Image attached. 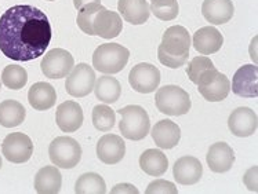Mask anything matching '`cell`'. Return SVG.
Returning <instances> with one entry per match:
<instances>
[{
    "instance_id": "cell-3",
    "label": "cell",
    "mask_w": 258,
    "mask_h": 194,
    "mask_svg": "<svg viewBox=\"0 0 258 194\" xmlns=\"http://www.w3.org/2000/svg\"><path fill=\"white\" fill-rule=\"evenodd\" d=\"M130 51L117 43H105L95 48L93 54V66L105 74L121 72L128 62Z\"/></svg>"
},
{
    "instance_id": "cell-26",
    "label": "cell",
    "mask_w": 258,
    "mask_h": 194,
    "mask_svg": "<svg viewBox=\"0 0 258 194\" xmlns=\"http://www.w3.org/2000/svg\"><path fill=\"white\" fill-rule=\"evenodd\" d=\"M27 111L18 101L7 100L0 104V126L13 128L22 124L25 120Z\"/></svg>"
},
{
    "instance_id": "cell-15",
    "label": "cell",
    "mask_w": 258,
    "mask_h": 194,
    "mask_svg": "<svg viewBox=\"0 0 258 194\" xmlns=\"http://www.w3.org/2000/svg\"><path fill=\"white\" fill-rule=\"evenodd\" d=\"M55 121L62 132H75L83 124L82 106L75 101H67L57 108Z\"/></svg>"
},
{
    "instance_id": "cell-38",
    "label": "cell",
    "mask_w": 258,
    "mask_h": 194,
    "mask_svg": "<svg viewBox=\"0 0 258 194\" xmlns=\"http://www.w3.org/2000/svg\"><path fill=\"white\" fill-rule=\"evenodd\" d=\"M0 168H2V157H0Z\"/></svg>"
},
{
    "instance_id": "cell-25",
    "label": "cell",
    "mask_w": 258,
    "mask_h": 194,
    "mask_svg": "<svg viewBox=\"0 0 258 194\" xmlns=\"http://www.w3.org/2000/svg\"><path fill=\"white\" fill-rule=\"evenodd\" d=\"M140 167L149 176H162L169 168V158L162 150L148 149L140 156Z\"/></svg>"
},
{
    "instance_id": "cell-39",
    "label": "cell",
    "mask_w": 258,
    "mask_h": 194,
    "mask_svg": "<svg viewBox=\"0 0 258 194\" xmlns=\"http://www.w3.org/2000/svg\"><path fill=\"white\" fill-rule=\"evenodd\" d=\"M48 2H54V0H48Z\"/></svg>"
},
{
    "instance_id": "cell-2",
    "label": "cell",
    "mask_w": 258,
    "mask_h": 194,
    "mask_svg": "<svg viewBox=\"0 0 258 194\" xmlns=\"http://www.w3.org/2000/svg\"><path fill=\"white\" fill-rule=\"evenodd\" d=\"M190 36L188 31L181 25H174L166 29L162 43L158 48L160 63L171 69L184 66L189 57Z\"/></svg>"
},
{
    "instance_id": "cell-34",
    "label": "cell",
    "mask_w": 258,
    "mask_h": 194,
    "mask_svg": "<svg viewBox=\"0 0 258 194\" xmlns=\"http://www.w3.org/2000/svg\"><path fill=\"white\" fill-rule=\"evenodd\" d=\"M147 194H178V189L175 187V184L164 179H156L148 184Z\"/></svg>"
},
{
    "instance_id": "cell-10",
    "label": "cell",
    "mask_w": 258,
    "mask_h": 194,
    "mask_svg": "<svg viewBox=\"0 0 258 194\" xmlns=\"http://www.w3.org/2000/svg\"><path fill=\"white\" fill-rule=\"evenodd\" d=\"M2 152L10 163L22 164L29 161L33 154V143L31 138L22 132H13L5 138L2 143Z\"/></svg>"
},
{
    "instance_id": "cell-28",
    "label": "cell",
    "mask_w": 258,
    "mask_h": 194,
    "mask_svg": "<svg viewBox=\"0 0 258 194\" xmlns=\"http://www.w3.org/2000/svg\"><path fill=\"white\" fill-rule=\"evenodd\" d=\"M76 194H105L106 184L105 180L98 173L89 172L83 173L75 184Z\"/></svg>"
},
{
    "instance_id": "cell-5",
    "label": "cell",
    "mask_w": 258,
    "mask_h": 194,
    "mask_svg": "<svg viewBox=\"0 0 258 194\" xmlns=\"http://www.w3.org/2000/svg\"><path fill=\"white\" fill-rule=\"evenodd\" d=\"M156 108L167 116H182L190 111V98L188 92L178 85H164L156 92Z\"/></svg>"
},
{
    "instance_id": "cell-8",
    "label": "cell",
    "mask_w": 258,
    "mask_h": 194,
    "mask_svg": "<svg viewBox=\"0 0 258 194\" xmlns=\"http://www.w3.org/2000/svg\"><path fill=\"white\" fill-rule=\"evenodd\" d=\"M75 66V59L69 51L63 48L50 50L42 59L40 68L43 74L48 79H63Z\"/></svg>"
},
{
    "instance_id": "cell-27",
    "label": "cell",
    "mask_w": 258,
    "mask_h": 194,
    "mask_svg": "<svg viewBox=\"0 0 258 194\" xmlns=\"http://www.w3.org/2000/svg\"><path fill=\"white\" fill-rule=\"evenodd\" d=\"M94 92L97 100H100L104 104H115L120 98L121 85L117 79L112 76H102L98 80H95Z\"/></svg>"
},
{
    "instance_id": "cell-33",
    "label": "cell",
    "mask_w": 258,
    "mask_h": 194,
    "mask_svg": "<svg viewBox=\"0 0 258 194\" xmlns=\"http://www.w3.org/2000/svg\"><path fill=\"white\" fill-rule=\"evenodd\" d=\"M214 68V63L211 61L210 58L206 57V55H199L195 57L189 63H188V68H186V74L192 83H198V79L205 70L207 69Z\"/></svg>"
},
{
    "instance_id": "cell-29",
    "label": "cell",
    "mask_w": 258,
    "mask_h": 194,
    "mask_svg": "<svg viewBox=\"0 0 258 194\" xmlns=\"http://www.w3.org/2000/svg\"><path fill=\"white\" fill-rule=\"evenodd\" d=\"M2 83L10 89H21L28 83V73L18 65H9L2 72Z\"/></svg>"
},
{
    "instance_id": "cell-21",
    "label": "cell",
    "mask_w": 258,
    "mask_h": 194,
    "mask_svg": "<svg viewBox=\"0 0 258 194\" xmlns=\"http://www.w3.org/2000/svg\"><path fill=\"white\" fill-rule=\"evenodd\" d=\"M151 135L156 146L160 149H173L181 139V130L174 121L160 120L153 126Z\"/></svg>"
},
{
    "instance_id": "cell-35",
    "label": "cell",
    "mask_w": 258,
    "mask_h": 194,
    "mask_svg": "<svg viewBox=\"0 0 258 194\" xmlns=\"http://www.w3.org/2000/svg\"><path fill=\"white\" fill-rule=\"evenodd\" d=\"M258 167L257 165H254V167L248 168L246 173H244V176H243V183L246 184V187H247L250 191H253V193H257L258 191Z\"/></svg>"
},
{
    "instance_id": "cell-16",
    "label": "cell",
    "mask_w": 258,
    "mask_h": 194,
    "mask_svg": "<svg viewBox=\"0 0 258 194\" xmlns=\"http://www.w3.org/2000/svg\"><path fill=\"white\" fill-rule=\"evenodd\" d=\"M121 29H123V22L120 16L115 11L102 9L95 14L93 21L94 36H100L102 39H115L120 35Z\"/></svg>"
},
{
    "instance_id": "cell-14",
    "label": "cell",
    "mask_w": 258,
    "mask_h": 194,
    "mask_svg": "<svg viewBox=\"0 0 258 194\" xmlns=\"http://www.w3.org/2000/svg\"><path fill=\"white\" fill-rule=\"evenodd\" d=\"M126 154V143L121 137L115 134H106L97 143V157L108 165L120 163Z\"/></svg>"
},
{
    "instance_id": "cell-1",
    "label": "cell",
    "mask_w": 258,
    "mask_h": 194,
    "mask_svg": "<svg viewBox=\"0 0 258 194\" xmlns=\"http://www.w3.org/2000/svg\"><path fill=\"white\" fill-rule=\"evenodd\" d=\"M51 37L47 16L33 6H13L0 17V51L13 61L27 62L42 57Z\"/></svg>"
},
{
    "instance_id": "cell-23",
    "label": "cell",
    "mask_w": 258,
    "mask_h": 194,
    "mask_svg": "<svg viewBox=\"0 0 258 194\" xmlns=\"http://www.w3.org/2000/svg\"><path fill=\"white\" fill-rule=\"evenodd\" d=\"M117 10L124 21L132 25H143L148 21L151 14L147 0H119Z\"/></svg>"
},
{
    "instance_id": "cell-30",
    "label": "cell",
    "mask_w": 258,
    "mask_h": 194,
    "mask_svg": "<svg viewBox=\"0 0 258 194\" xmlns=\"http://www.w3.org/2000/svg\"><path fill=\"white\" fill-rule=\"evenodd\" d=\"M151 13L162 21H173L179 13L177 0H151Z\"/></svg>"
},
{
    "instance_id": "cell-36",
    "label": "cell",
    "mask_w": 258,
    "mask_h": 194,
    "mask_svg": "<svg viewBox=\"0 0 258 194\" xmlns=\"http://www.w3.org/2000/svg\"><path fill=\"white\" fill-rule=\"evenodd\" d=\"M112 194H121V193H128V194H138L140 193V190L136 187V186H133L130 183H120V184H116L115 187L111 190Z\"/></svg>"
},
{
    "instance_id": "cell-13",
    "label": "cell",
    "mask_w": 258,
    "mask_h": 194,
    "mask_svg": "<svg viewBox=\"0 0 258 194\" xmlns=\"http://www.w3.org/2000/svg\"><path fill=\"white\" fill-rule=\"evenodd\" d=\"M228 127L229 131L239 138H246L253 135L257 131L258 119L255 112L250 108L242 106L232 112L228 119Z\"/></svg>"
},
{
    "instance_id": "cell-32",
    "label": "cell",
    "mask_w": 258,
    "mask_h": 194,
    "mask_svg": "<svg viewBox=\"0 0 258 194\" xmlns=\"http://www.w3.org/2000/svg\"><path fill=\"white\" fill-rule=\"evenodd\" d=\"M102 9H105L104 6H101V3H90V5L82 7L78 13V27L80 28V31L89 35V36H94V31H93V21H94L95 14L101 11Z\"/></svg>"
},
{
    "instance_id": "cell-6",
    "label": "cell",
    "mask_w": 258,
    "mask_h": 194,
    "mask_svg": "<svg viewBox=\"0 0 258 194\" xmlns=\"http://www.w3.org/2000/svg\"><path fill=\"white\" fill-rule=\"evenodd\" d=\"M196 84L202 96L209 102H221L231 92V81L225 74L218 72L216 66L205 70Z\"/></svg>"
},
{
    "instance_id": "cell-18",
    "label": "cell",
    "mask_w": 258,
    "mask_h": 194,
    "mask_svg": "<svg viewBox=\"0 0 258 194\" xmlns=\"http://www.w3.org/2000/svg\"><path fill=\"white\" fill-rule=\"evenodd\" d=\"M206 161L213 172H228L235 163V153L228 143L217 142V143H213L209 149Z\"/></svg>"
},
{
    "instance_id": "cell-31",
    "label": "cell",
    "mask_w": 258,
    "mask_h": 194,
    "mask_svg": "<svg viewBox=\"0 0 258 194\" xmlns=\"http://www.w3.org/2000/svg\"><path fill=\"white\" fill-rule=\"evenodd\" d=\"M116 121V113L108 105H97L93 109V124L101 132L111 131Z\"/></svg>"
},
{
    "instance_id": "cell-4",
    "label": "cell",
    "mask_w": 258,
    "mask_h": 194,
    "mask_svg": "<svg viewBox=\"0 0 258 194\" xmlns=\"http://www.w3.org/2000/svg\"><path fill=\"white\" fill-rule=\"evenodd\" d=\"M117 112L121 116L119 130L123 137L130 141H141L149 134L151 121L143 106L128 105Z\"/></svg>"
},
{
    "instance_id": "cell-40",
    "label": "cell",
    "mask_w": 258,
    "mask_h": 194,
    "mask_svg": "<svg viewBox=\"0 0 258 194\" xmlns=\"http://www.w3.org/2000/svg\"><path fill=\"white\" fill-rule=\"evenodd\" d=\"M0 87H2V85H0Z\"/></svg>"
},
{
    "instance_id": "cell-19",
    "label": "cell",
    "mask_w": 258,
    "mask_h": 194,
    "mask_svg": "<svg viewBox=\"0 0 258 194\" xmlns=\"http://www.w3.org/2000/svg\"><path fill=\"white\" fill-rule=\"evenodd\" d=\"M192 44L202 55H211L218 53L224 44V37L214 27H203L196 31Z\"/></svg>"
},
{
    "instance_id": "cell-17",
    "label": "cell",
    "mask_w": 258,
    "mask_h": 194,
    "mask_svg": "<svg viewBox=\"0 0 258 194\" xmlns=\"http://www.w3.org/2000/svg\"><path fill=\"white\" fill-rule=\"evenodd\" d=\"M202 175H203V167L196 157L184 156L174 163L173 176L179 184L190 186L198 183Z\"/></svg>"
},
{
    "instance_id": "cell-20",
    "label": "cell",
    "mask_w": 258,
    "mask_h": 194,
    "mask_svg": "<svg viewBox=\"0 0 258 194\" xmlns=\"http://www.w3.org/2000/svg\"><path fill=\"white\" fill-rule=\"evenodd\" d=\"M233 3L232 0H205L202 5V14L206 21L213 25H222L229 22L233 17Z\"/></svg>"
},
{
    "instance_id": "cell-12",
    "label": "cell",
    "mask_w": 258,
    "mask_h": 194,
    "mask_svg": "<svg viewBox=\"0 0 258 194\" xmlns=\"http://www.w3.org/2000/svg\"><path fill=\"white\" fill-rule=\"evenodd\" d=\"M233 94L242 98L258 96V68L255 65H243L237 69L232 79Z\"/></svg>"
},
{
    "instance_id": "cell-9",
    "label": "cell",
    "mask_w": 258,
    "mask_h": 194,
    "mask_svg": "<svg viewBox=\"0 0 258 194\" xmlns=\"http://www.w3.org/2000/svg\"><path fill=\"white\" fill-rule=\"evenodd\" d=\"M95 80V73L91 66L87 63H78V66H74L67 76L65 88L75 98H85L94 89Z\"/></svg>"
},
{
    "instance_id": "cell-7",
    "label": "cell",
    "mask_w": 258,
    "mask_h": 194,
    "mask_svg": "<svg viewBox=\"0 0 258 194\" xmlns=\"http://www.w3.org/2000/svg\"><path fill=\"white\" fill-rule=\"evenodd\" d=\"M48 154L55 167L71 169L79 164L82 158V147L74 138L58 137L50 143Z\"/></svg>"
},
{
    "instance_id": "cell-11",
    "label": "cell",
    "mask_w": 258,
    "mask_h": 194,
    "mask_svg": "<svg viewBox=\"0 0 258 194\" xmlns=\"http://www.w3.org/2000/svg\"><path fill=\"white\" fill-rule=\"evenodd\" d=\"M128 83L140 94H151L160 84V70L152 63H138L130 70Z\"/></svg>"
},
{
    "instance_id": "cell-37",
    "label": "cell",
    "mask_w": 258,
    "mask_h": 194,
    "mask_svg": "<svg viewBox=\"0 0 258 194\" xmlns=\"http://www.w3.org/2000/svg\"><path fill=\"white\" fill-rule=\"evenodd\" d=\"M90 3H101V0H74V6L76 7V10H80L82 7H85Z\"/></svg>"
},
{
    "instance_id": "cell-24",
    "label": "cell",
    "mask_w": 258,
    "mask_h": 194,
    "mask_svg": "<svg viewBox=\"0 0 258 194\" xmlns=\"http://www.w3.org/2000/svg\"><path fill=\"white\" fill-rule=\"evenodd\" d=\"M62 176L54 165H46L35 176V190L39 194H57L61 190Z\"/></svg>"
},
{
    "instance_id": "cell-22",
    "label": "cell",
    "mask_w": 258,
    "mask_h": 194,
    "mask_svg": "<svg viewBox=\"0 0 258 194\" xmlns=\"http://www.w3.org/2000/svg\"><path fill=\"white\" fill-rule=\"evenodd\" d=\"M28 101H29V105L35 111H48V109H51L55 105V101H57L55 88H54L51 84L44 83V81L35 83L29 88Z\"/></svg>"
}]
</instances>
